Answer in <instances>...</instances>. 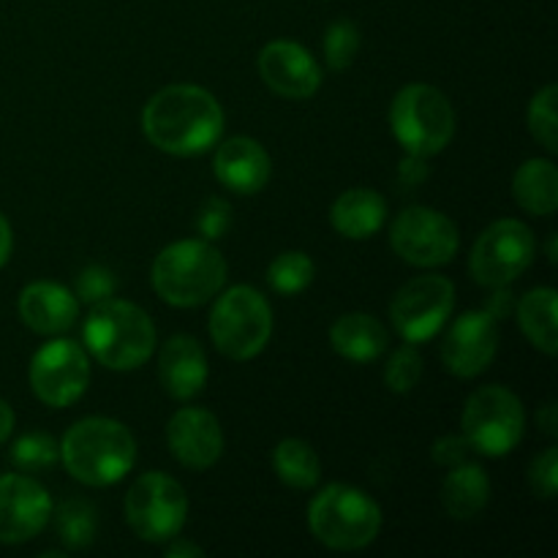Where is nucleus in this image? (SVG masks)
Segmentation results:
<instances>
[{
    "label": "nucleus",
    "mask_w": 558,
    "mask_h": 558,
    "mask_svg": "<svg viewBox=\"0 0 558 558\" xmlns=\"http://www.w3.org/2000/svg\"><path fill=\"white\" fill-rule=\"evenodd\" d=\"M125 521L145 543H169L178 537L189 518V496L183 485L161 472L136 477L125 494Z\"/></svg>",
    "instance_id": "obj_9"
},
{
    "label": "nucleus",
    "mask_w": 558,
    "mask_h": 558,
    "mask_svg": "<svg viewBox=\"0 0 558 558\" xmlns=\"http://www.w3.org/2000/svg\"><path fill=\"white\" fill-rule=\"evenodd\" d=\"M556 101H558V87L545 85L543 90L532 98V107H529V131H532L534 140H537L548 153L558 150Z\"/></svg>",
    "instance_id": "obj_30"
},
{
    "label": "nucleus",
    "mask_w": 558,
    "mask_h": 558,
    "mask_svg": "<svg viewBox=\"0 0 558 558\" xmlns=\"http://www.w3.org/2000/svg\"><path fill=\"white\" fill-rule=\"evenodd\" d=\"M548 256H550V262H556V238H550V245H548Z\"/></svg>",
    "instance_id": "obj_43"
},
{
    "label": "nucleus",
    "mask_w": 558,
    "mask_h": 558,
    "mask_svg": "<svg viewBox=\"0 0 558 558\" xmlns=\"http://www.w3.org/2000/svg\"><path fill=\"white\" fill-rule=\"evenodd\" d=\"M114 287H118V281H114V272L109 270V267L90 265V267H85L80 276H76L74 294L80 303L96 305V303H101V300L112 298Z\"/></svg>",
    "instance_id": "obj_33"
},
{
    "label": "nucleus",
    "mask_w": 558,
    "mask_h": 558,
    "mask_svg": "<svg viewBox=\"0 0 558 558\" xmlns=\"http://www.w3.org/2000/svg\"><path fill=\"white\" fill-rule=\"evenodd\" d=\"M311 534L332 550L368 548L381 532V510L352 485H327L308 507Z\"/></svg>",
    "instance_id": "obj_5"
},
{
    "label": "nucleus",
    "mask_w": 558,
    "mask_h": 558,
    "mask_svg": "<svg viewBox=\"0 0 558 558\" xmlns=\"http://www.w3.org/2000/svg\"><path fill=\"white\" fill-rule=\"evenodd\" d=\"M227 283V259L210 240H178L153 262V289L174 308H196Z\"/></svg>",
    "instance_id": "obj_4"
},
{
    "label": "nucleus",
    "mask_w": 558,
    "mask_h": 558,
    "mask_svg": "<svg viewBox=\"0 0 558 558\" xmlns=\"http://www.w3.org/2000/svg\"><path fill=\"white\" fill-rule=\"evenodd\" d=\"M167 445L185 469L205 472L223 452L221 423L207 409L185 407L169 420Z\"/></svg>",
    "instance_id": "obj_16"
},
{
    "label": "nucleus",
    "mask_w": 558,
    "mask_h": 558,
    "mask_svg": "<svg viewBox=\"0 0 558 558\" xmlns=\"http://www.w3.org/2000/svg\"><path fill=\"white\" fill-rule=\"evenodd\" d=\"M392 251L414 267H441L456 259L458 227L439 210L407 207L390 227Z\"/></svg>",
    "instance_id": "obj_13"
},
{
    "label": "nucleus",
    "mask_w": 558,
    "mask_h": 558,
    "mask_svg": "<svg viewBox=\"0 0 558 558\" xmlns=\"http://www.w3.org/2000/svg\"><path fill=\"white\" fill-rule=\"evenodd\" d=\"M229 223H232V207H229V202L213 196V199H207L205 207H202L196 227H199L205 240H218L227 234Z\"/></svg>",
    "instance_id": "obj_35"
},
{
    "label": "nucleus",
    "mask_w": 558,
    "mask_h": 558,
    "mask_svg": "<svg viewBox=\"0 0 558 558\" xmlns=\"http://www.w3.org/2000/svg\"><path fill=\"white\" fill-rule=\"evenodd\" d=\"M490 480L480 463H461L452 466L441 483V505L456 521H472L488 507Z\"/></svg>",
    "instance_id": "obj_23"
},
{
    "label": "nucleus",
    "mask_w": 558,
    "mask_h": 558,
    "mask_svg": "<svg viewBox=\"0 0 558 558\" xmlns=\"http://www.w3.org/2000/svg\"><path fill=\"white\" fill-rule=\"evenodd\" d=\"M390 125L401 147L412 156L430 158L445 150L456 136V112L439 87L407 85L396 93L390 107Z\"/></svg>",
    "instance_id": "obj_6"
},
{
    "label": "nucleus",
    "mask_w": 558,
    "mask_h": 558,
    "mask_svg": "<svg viewBox=\"0 0 558 558\" xmlns=\"http://www.w3.org/2000/svg\"><path fill=\"white\" fill-rule=\"evenodd\" d=\"M398 178H401V183L409 185V189H412V185H417V183H423V180L428 178V167H425V158L412 156V153H409V156L401 161V167H398Z\"/></svg>",
    "instance_id": "obj_37"
},
{
    "label": "nucleus",
    "mask_w": 558,
    "mask_h": 558,
    "mask_svg": "<svg viewBox=\"0 0 558 558\" xmlns=\"http://www.w3.org/2000/svg\"><path fill=\"white\" fill-rule=\"evenodd\" d=\"M163 554H167L169 558L202 556V548H199V545H194V543H185V539L172 537V539H169V543H167V550H163Z\"/></svg>",
    "instance_id": "obj_40"
},
{
    "label": "nucleus",
    "mask_w": 558,
    "mask_h": 558,
    "mask_svg": "<svg viewBox=\"0 0 558 558\" xmlns=\"http://www.w3.org/2000/svg\"><path fill=\"white\" fill-rule=\"evenodd\" d=\"M207 357L199 341L191 336H174L163 343L158 357V379L174 401H191L207 385Z\"/></svg>",
    "instance_id": "obj_20"
},
{
    "label": "nucleus",
    "mask_w": 558,
    "mask_h": 558,
    "mask_svg": "<svg viewBox=\"0 0 558 558\" xmlns=\"http://www.w3.org/2000/svg\"><path fill=\"white\" fill-rule=\"evenodd\" d=\"M80 314V300L71 289L52 281L27 283L20 294V316L38 336H60L71 330Z\"/></svg>",
    "instance_id": "obj_19"
},
{
    "label": "nucleus",
    "mask_w": 558,
    "mask_h": 558,
    "mask_svg": "<svg viewBox=\"0 0 558 558\" xmlns=\"http://www.w3.org/2000/svg\"><path fill=\"white\" fill-rule=\"evenodd\" d=\"M461 428L474 452L488 458H501L515 450L523 439L526 414L521 398L501 385L480 387L472 392L463 409Z\"/></svg>",
    "instance_id": "obj_8"
},
{
    "label": "nucleus",
    "mask_w": 558,
    "mask_h": 558,
    "mask_svg": "<svg viewBox=\"0 0 558 558\" xmlns=\"http://www.w3.org/2000/svg\"><path fill=\"white\" fill-rule=\"evenodd\" d=\"M11 248H14V238H11V227L3 216H0V267L9 262Z\"/></svg>",
    "instance_id": "obj_41"
},
{
    "label": "nucleus",
    "mask_w": 558,
    "mask_h": 558,
    "mask_svg": "<svg viewBox=\"0 0 558 558\" xmlns=\"http://www.w3.org/2000/svg\"><path fill=\"white\" fill-rule=\"evenodd\" d=\"M529 483L539 499H556L558 490V450L548 447L543 456H537L529 466Z\"/></svg>",
    "instance_id": "obj_34"
},
{
    "label": "nucleus",
    "mask_w": 558,
    "mask_h": 558,
    "mask_svg": "<svg viewBox=\"0 0 558 558\" xmlns=\"http://www.w3.org/2000/svg\"><path fill=\"white\" fill-rule=\"evenodd\" d=\"M499 352V319L488 311H469L458 316L445 332L441 363L458 379H474L494 363Z\"/></svg>",
    "instance_id": "obj_14"
},
{
    "label": "nucleus",
    "mask_w": 558,
    "mask_h": 558,
    "mask_svg": "<svg viewBox=\"0 0 558 558\" xmlns=\"http://www.w3.org/2000/svg\"><path fill=\"white\" fill-rule=\"evenodd\" d=\"M52 496L27 474L0 477V543L20 545L47 529L52 518Z\"/></svg>",
    "instance_id": "obj_15"
},
{
    "label": "nucleus",
    "mask_w": 558,
    "mask_h": 558,
    "mask_svg": "<svg viewBox=\"0 0 558 558\" xmlns=\"http://www.w3.org/2000/svg\"><path fill=\"white\" fill-rule=\"evenodd\" d=\"M82 338L93 357L112 371H134L156 349V327L140 305L129 300H101L82 325Z\"/></svg>",
    "instance_id": "obj_3"
},
{
    "label": "nucleus",
    "mask_w": 558,
    "mask_h": 558,
    "mask_svg": "<svg viewBox=\"0 0 558 558\" xmlns=\"http://www.w3.org/2000/svg\"><path fill=\"white\" fill-rule=\"evenodd\" d=\"M11 430H14V412H11L9 403L0 398V445H3L5 439L11 436Z\"/></svg>",
    "instance_id": "obj_42"
},
{
    "label": "nucleus",
    "mask_w": 558,
    "mask_h": 558,
    "mask_svg": "<svg viewBox=\"0 0 558 558\" xmlns=\"http://www.w3.org/2000/svg\"><path fill=\"white\" fill-rule=\"evenodd\" d=\"M272 469L281 477V483L294 490H311L322 477L319 456L303 439H283L272 450Z\"/></svg>",
    "instance_id": "obj_26"
},
{
    "label": "nucleus",
    "mask_w": 558,
    "mask_h": 558,
    "mask_svg": "<svg viewBox=\"0 0 558 558\" xmlns=\"http://www.w3.org/2000/svg\"><path fill=\"white\" fill-rule=\"evenodd\" d=\"M330 343L349 363H374L385 354L390 338L376 316L347 314L330 327Z\"/></svg>",
    "instance_id": "obj_22"
},
{
    "label": "nucleus",
    "mask_w": 558,
    "mask_h": 558,
    "mask_svg": "<svg viewBox=\"0 0 558 558\" xmlns=\"http://www.w3.org/2000/svg\"><path fill=\"white\" fill-rule=\"evenodd\" d=\"M65 472L82 485H114L134 469L136 441L123 423L109 417H85L65 430L60 441Z\"/></svg>",
    "instance_id": "obj_2"
},
{
    "label": "nucleus",
    "mask_w": 558,
    "mask_h": 558,
    "mask_svg": "<svg viewBox=\"0 0 558 558\" xmlns=\"http://www.w3.org/2000/svg\"><path fill=\"white\" fill-rule=\"evenodd\" d=\"M515 308V300H512V294L507 292L505 287H499V294H494V300H490L488 303V314L494 316V319H505L507 314H510V311Z\"/></svg>",
    "instance_id": "obj_38"
},
{
    "label": "nucleus",
    "mask_w": 558,
    "mask_h": 558,
    "mask_svg": "<svg viewBox=\"0 0 558 558\" xmlns=\"http://www.w3.org/2000/svg\"><path fill=\"white\" fill-rule=\"evenodd\" d=\"M512 196L532 216H554L558 207V172L550 158H529L512 178Z\"/></svg>",
    "instance_id": "obj_24"
},
{
    "label": "nucleus",
    "mask_w": 558,
    "mask_h": 558,
    "mask_svg": "<svg viewBox=\"0 0 558 558\" xmlns=\"http://www.w3.org/2000/svg\"><path fill=\"white\" fill-rule=\"evenodd\" d=\"M259 74L283 98H311L322 85L314 54L294 41H270L259 54Z\"/></svg>",
    "instance_id": "obj_17"
},
{
    "label": "nucleus",
    "mask_w": 558,
    "mask_h": 558,
    "mask_svg": "<svg viewBox=\"0 0 558 558\" xmlns=\"http://www.w3.org/2000/svg\"><path fill=\"white\" fill-rule=\"evenodd\" d=\"M387 218V202L374 189H349L332 202L330 223L349 240H368L381 229Z\"/></svg>",
    "instance_id": "obj_21"
},
{
    "label": "nucleus",
    "mask_w": 558,
    "mask_h": 558,
    "mask_svg": "<svg viewBox=\"0 0 558 558\" xmlns=\"http://www.w3.org/2000/svg\"><path fill=\"white\" fill-rule=\"evenodd\" d=\"M213 169L221 185L234 194H259L272 174V161L265 147L251 136H232L218 145Z\"/></svg>",
    "instance_id": "obj_18"
},
{
    "label": "nucleus",
    "mask_w": 558,
    "mask_h": 558,
    "mask_svg": "<svg viewBox=\"0 0 558 558\" xmlns=\"http://www.w3.org/2000/svg\"><path fill=\"white\" fill-rule=\"evenodd\" d=\"M142 131L169 156H199L221 140L223 109L205 87L169 85L147 101Z\"/></svg>",
    "instance_id": "obj_1"
},
{
    "label": "nucleus",
    "mask_w": 558,
    "mask_h": 558,
    "mask_svg": "<svg viewBox=\"0 0 558 558\" xmlns=\"http://www.w3.org/2000/svg\"><path fill=\"white\" fill-rule=\"evenodd\" d=\"M316 267L314 259L303 251H283L281 256L270 262L267 267V283L278 294H300L314 283Z\"/></svg>",
    "instance_id": "obj_28"
},
{
    "label": "nucleus",
    "mask_w": 558,
    "mask_h": 558,
    "mask_svg": "<svg viewBox=\"0 0 558 558\" xmlns=\"http://www.w3.org/2000/svg\"><path fill=\"white\" fill-rule=\"evenodd\" d=\"M90 381L87 352L71 338H54L44 343L31 360V387L41 403L65 409L80 401Z\"/></svg>",
    "instance_id": "obj_12"
},
{
    "label": "nucleus",
    "mask_w": 558,
    "mask_h": 558,
    "mask_svg": "<svg viewBox=\"0 0 558 558\" xmlns=\"http://www.w3.org/2000/svg\"><path fill=\"white\" fill-rule=\"evenodd\" d=\"M9 458L20 472H47L60 458V445L49 434L33 430L14 441Z\"/></svg>",
    "instance_id": "obj_29"
},
{
    "label": "nucleus",
    "mask_w": 558,
    "mask_h": 558,
    "mask_svg": "<svg viewBox=\"0 0 558 558\" xmlns=\"http://www.w3.org/2000/svg\"><path fill=\"white\" fill-rule=\"evenodd\" d=\"M360 49V31L354 22L338 20L325 33V60L332 71H343L352 65Z\"/></svg>",
    "instance_id": "obj_31"
},
{
    "label": "nucleus",
    "mask_w": 558,
    "mask_h": 558,
    "mask_svg": "<svg viewBox=\"0 0 558 558\" xmlns=\"http://www.w3.org/2000/svg\"><path fill=\"white\" fill-rule=\"evenodd\" d=\"M420 376H423V357L414 349V343H403L392 357L387 360L385 368V385L392 392H412L417 387Z\"/></svg>",
    "instance_id": "obj_32"
},
{
    "label": "nucleus",
    "mask_w": 558,
    "mask_h": 558,
    "mask_svg": "<svg viewBox=\"0 0 558 558\" xmlns=\"http://www.w3.org/2000/svg\"><path fill=\"white\" fill-rule=\"evenodd\" d=\"M54 518V532H58L60 543L69 550H85L90 548L93 539H96V510H93L90 501L85 499H65L63 505H58V512L52 510Z\"/></svg>",
    "instance_id": "obj_27"
},
{
    "label": "nucleus",
    "mask_w": 558,
    "mask_h": 558,
    "mask_svg": "<svg viewBox=\"0 0 558 558\" xmlns=\"http://www.w3.org/2000/svg\"><path fill=\"white\" fill-rule=\"evenodd\" d=\"M456 305V287L445 276H420L403 283L390 305V319L407 343H425L439 336Z\"/></svg>",
    "instance_id": "obj_11"
},
{
    "label": "nucleus",
    "mask_w": 558,
    "mask_h": 558,
    "mask_svg": "<svg viewBox=\"0 0 558 558\" xmlns=\"http://www.w3.org/2000/svg\"><path fill=\"white\" fill-rule=\"evenodd\" d=\"M534 254H537V240L532 229L515 218H501L477 238L469 256V270L480 287H510L532 267Z\"/></svg>",
    "instance_id": "obj_10"
},
{
    "label": "nucleus",
    "mask_w": 558,
    "mask_h": 558,
    "mask_svg": "<svg viewBox=\"0 0 558 558\" xmlns=\"http://www.w3.org/2000/svg\"><path fill=\"white\" fill-rule=\"evenodd\" d=\"M210 338L229 360L256 357L272 336V311L262 292L251 287H232L216 300L210 311Z\"/></svg>",
    "instance_id": "obj_7"
},
{
    "label": "nucleus",
    "mask_w": 558,
    "mask_h": 558,
    "mask_svg": "<svg viewBox=\"0 0 558 558\" xmlns=\"http://www.w3.org/2000/svg\"><path fill=\"white\" fill-rule=\"evenodd\" d=\"M537 423H539V428H543L548 436L558 434V409H556V403H545V407L539 409Z\"/></svg>",
    "instance_id": "obj_39"
},
{
    "label": "nucleus",
    "mask_w": 558,
    "mask_h": 558,
    "mask_svg": "<svg viewBox=\"0 0 558 558\" xmlns=\"http://www.w3.org/2000/svg\"><path fill=\"white\" fill-rule=\"evenodd\" d=\"M472 452L474 450L466 441V436H441V439L434 445V450H430V456H434L436 466L452 469L466 463Z\"/></svg>",
    "instance_id": "obj_36"
},
{
    "label": "nucleus",
    "mask_w": 558,
    "mask_h": 558,
    "mask_svg": "<svg viewBox=\"0 0 558 558\" xmlns=\"http://www.w3.org/2000/svg\"><path fill=\"white\" fill-rule=\"evenodd\" d=\"M518 322L521 330L539 352L554 357L558 349V330H556V292L550 287L532 289L515 303Z\"/></svg>",
    "instance_id": "obj_25"
}]
</instances>
